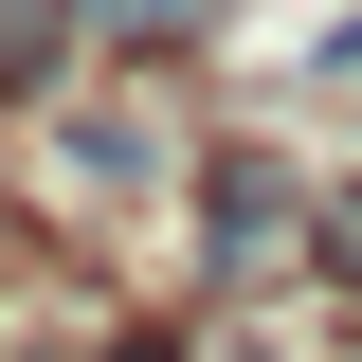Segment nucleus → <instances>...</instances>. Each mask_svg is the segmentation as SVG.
Here are the masks:
<instances>
[{
  "instance_id": "obj_1",
  "label": "nucleus",
  "mask_w": 362,
  "mask_h": 362,
  "mask_svg": "<svg viewBox=\"0 0 362 362\" xmlns=\"http://www.w3.org/2000/svg\"><path fill=\"white\" fill-rule=\"evenodd\" d=\"M54 54H73V0H0V90H37Z\"/></svg>"
},
{
  "instance_id": "obj_2",
  "label": "nucleus",
  "mask_w": 362,
  "mask_h": 362,
  "mask_svg": "<svg viewBox=\"0 0 362 362\" xmlns=\"http://www.w3.org/2000/svg\"><path fill=\"white\" fill-rule=\"evenodd\" d=\"M90 18H109V37H145V54H163V37H199V0H90Z\"/></svg>"
},
{
  "instance_id": "obj_3",
  "label": "nucleus",
  "mask_w": 362,
  "mask_h": 362,
  "mask_svg": "<svg viewBox=\"0 0 362 362\" xmlns=\"http://www.w3.org/2000/svg\"><path fill=\"white\" fill-rule=\"evenodd\" d=\"M326 254H344V272H362V181H344V199H326Z\"/></svg>"
},
{
  "instance_id": "obj_4",
  "label": "nucleus",
  "mask_w": 362,
  "mask_h": 362,
  "mask_svg": "<svg viewBox=\"0 0 362 362\" xmlns=\"http://www.w3.org/2000/svg\"><path fill=\"white\" fill-rule=\"evenodd\" d=\"M109 362H181V344H163V326H127V344H109Z\"/></svg>"
}]
</instances>
